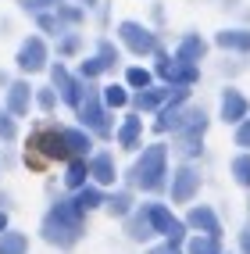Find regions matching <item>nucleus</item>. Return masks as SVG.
<instances>
[{"label":"nucleus","mask_w":250,"mask_h":254,"mask_svg":"<svg viewBox=\"0 0 250 254\" xmlns=\"http://www.w3.org/2000/svg\"><path fill=\"white\" fill-rule=\"evenodd\" d=\"M40 233H43L47 244H54V247H61V251H72V247L79 244V236L86 233V215H82L72 200H54L50 211L43 215Z\"/></svg>","instance_id":"nucleus-1"},{"label":"nucleus","mask_w":250,"mask_h":254,"mask_svg":"<svg viewBox=\"0 0 250 254\" xmlns=\"http://www.w3.org/2000/svg\"><path fill=\"white\" fill-rule=\"evenodd\" d=\"M164 183H168V143H150L140 161L129 168V176H125V186H140V190L147 193H157L164 190Z\"/></svg>","instance_id":"nucleus-2"},{"label":"nucleus","mask_w":250,"mask_h":254,"mask_svg":"<svg viewBox=\"0 0 250 254\" xmlns=\"http://www.w3.org/2000/svg\"><path fill=\"white\" fill-rule=\"evenodd\" d=\"M150 75H157L168 90H190V86H197L200 68L197 64H186V61H175L172 54H164V47H157L154 50V72Z\"/></svg>","instance_id":"nucleus-3"},{"label":"nucleus","mask_w":250,"mask_h":254,"mask_svg":"<svg viewBox=\"0 0 250 254\" xmlns=\"http://www.w3.org/2000/svg\"><path fill=\"white\" fill-rule=\"evenodd\" d=\"M75 115H79L82 132H90V136H100V140L114 136V118H111V111L104 108V100H100L97 90H86V97H82V104L75 108Z\"/></svg>","instance_id":"nucleus-4"},{"label":"nucleus","mask_w":250,"mask_h":254,"mask_svg":"<svg viewBox=\"0 0 250 254\" xmlns=\"http://www.w3.org/2000/svg\"><path fill=\"white\" fill-rule=\"evenodd\" d=\"M64 126H36L29 136V154H43V161H68V150H64Z\"/></svg>","instance_id":"nucleus-5"},{"label":"nucleus","mask_w":250,"mask_h":254,"mask_svg":"<svg viewBox=\"0 0 250 254\" xmlns=\"http://www.w3.org/2000/svg\"><path fill=\"white\" fill-rule=\"evenodd\" d=\"M50 90H54L57 100H61V104H68V108H79L82 97H86L82 79H79L75 72L64 68V61H54V64H50Z\"/></svg>","instance_id":"nucleus-6"},{"label":"nucleus","mask_w":250,"mask_h":254,"mask_svg":"<svg viewBox=\"0 0 250 254\" xmlns=\"http://www.w3.org/2000/svg\"><path fill=\"white\" fill-rule=\"evenodd\" d=\"M118 43L129 50V54H136V58H147V54H154V50L161 47L157 32H150L140 22H122L118 25Z\"/></svg>","instance_id":"nucleus-7"},{"label":"nucleus","mask_w":250,"mask_h":254,"mask_svg":"<svg viewBox=\"0 0 250 254\" xmlns=\"http://www.w3.org/2000/svg\"><path fill=\"white\" fill-rule=\"evenodd\" d=\"M143 208H147V222H150V229H154V236H168L172 244H182V236H186V222H179L168 204L150 200V204H143Z\"/></svg>","instance_id":"nucleus-8"},{"label":"nucleus","mask_w":250,"mask_h":254,"mask_svg":"<svg viewBox=\"0 0 250 254\" xmlns=\"http://www.w3.org/2000/svg\"><path fill=\"white\" fill-rule=\"evenodd\" d=\"M14 64H18L22 72H43L47 64H50V47H47V40H43V36L22 40L18 54H14Z\"/></svg>","instance_id":"nucleus-9"},{"label":"nucleus","mask_w":250,"mask_h":254,"mask_svg":"<svg viewBox=\"0 0 250 254\" xmlns=\"http://www.w3.org/2000/svg\"><path fill=\"white\" fill-rule=\"evenodd\" d=\"M168 190H172V200H175V204H186V200H193L197 190H200V168L190 165V161H182V165L175 168Z\"/></svg>","instance_id":"nucleus-10"},{"label":"nucleus","mask_w":250,"mask_h":254,"mask_svg":"<svg viewBox=\"0 0 250 254\" xmlns=\"http://www.w3.org/2000/svg\"><path fill=\"white\" fill-rule=\"evenodd\" d=\"M29 108H32V86L25 79H14V82H7V97H4V111L18 122V118H25L29 115Z\"/></svg>","instance_id":"nucleus-11"},{"label":"nucleus","mask_w":250,"mask_h":254,"mask_svg":"<svg viewBox=\"0 0 250 254\" xmlns=\"http://www.w3.org/2000/svg\"><path fill=\"white\" fill-rule=\"evenodd\" d=\"M222 122H229V126H240L243 118L250 115V100H247V93L243 90H236V86H225L222 90Z\"/></svg>","instance_id":"nucleus-12"},{"label":"nucleus","mask_w":250,"mask_h":254,"mask_svg":"<svg viewBox=\"0 0 250 254\" xmlns=\"http://www.w3.org/2000/svg\"><path fill=\"white\" fill-rule=\"evenodd\" d=\"M186 226L197 229V233H204V236L222 240V222H218V215H214V208H207V204L190 208V211H186Z\"/></svg>","instance_id":"nucleus-13"},{"label":"nucleus","mask_w":250,"mask_h":254,"mask_svg":"<svg viewBox=\"0 0 250 254\" xmlns=\"http://www.w3.org/2000/svg\"><path fill=\"white\" fill-rule=\"evenodd\" d=\"M86 168H90V179L100 186V190H107V186L118 179V172H114V158L107 154V150H100V154H93L90 161H86Z\"/></svg>","instance_id":"nucleus-14"},{"label":"nucleus","mask_w":250,"mask_h":254,"mask_svg":"<svg viewBox=\"0 0 250 254\" xmlns=\"http://www.w3.org/2000/svg\"><path fill=\"white\" fill-rule=\"evenodd\" d=\"M214 47L229 54H250V29H222L214 32Z\"/></svg>","instance_id":"nucleus-15"},{"label":"nucleus","mask_w":250,"mask_h":254,"mask_svg":"<svg viewBox=\"0 0 250 254\" xmlns=\"http://www.w3.org/2000/svg\"><path fill=\"white\" fill-rule=\"evenodd\" d=\"M172 97V90L168 86H147V90H140V93H132V100H129V104L132 108H136V111H161L164 108V100H168Z\"/></svg>","instance_id":"nucleus-16"},{"label":"nucleus","mask_w":250,"mask_h":254,"mask_svg":"<svg viewBox=\"0 0 250 254\" xmlns=\"http://www.w3.org/2000/svg\"><path fill=\"white\" fill-rule=\"evenodd\" d=\"M207 54V40L200 32H186L179 40V50H175V61H186V64H200V58Z\"/></svg>","instance_id":"nucleus-17"},{"label":"nucleus","mask_w":250,"mask_h":254,"mask_svg":"<svg viewBox=\"0 0 250 254\" xmlns=\"http://www.w3.org/2000/svg\"><path fill=\"white\" fill-rule=\"evenodd\" d=\"M61 136H64L68 161H72V158H90V154H93V136H90V132H82V129H64Z\"/></svg>","instance_id":"nucleus-18"},{"label":"nucleus","mask_w":250,"mask_h":254,"mask_svg":"<svg viewBox=\"0 0 250 254\" xmlns=\"http://www.w3.org/2000/svg\"><path fill=\"white\" fill-rule=\"evenodd\" d=\"M118 143H122V150H140V143H143V122H140V115H129L125 122L118 126Z\"/></svg>","instance_id":"nucleus-19"},{"label":"nucleus","mask_w":250,"mask_h":254,"mask_svg":"<svg viewBox=\"0 0 250 254\" xmlns=\"http://www.w3.org/2000/svg\"><path fill=\"white\" fill-rule=\"evenodd\" d=\"M125 233H129V240H136V244L154 240V229H150V222H147V208L132 211V218L125 222Z\"/></svg>","instance_id":"nucleus-20"},{"label":"nucleus","mask_w":250,"mask_h":254,"mask_svg":"<svg viewBox=\"0 0 250 254\" xmlns=\"http://www.w3.org/2000/svg\"><path fill=\"white\" fill-rule=\"evenodd\" d=\"M104 200H107V193L100 190V186H97V190H93V186H82V190H75L72 204H75V208H79L82 215H90L93 208H100V204H104Z\"/></svg>","instance_id":"nucleus-21"},{"label":"nucleus","mask_w":250,"mask_h":254,"mask_svg":"<svg viewBox=\"0 0 250 254\" xmlns=\"http://www.w3.org/2000/svg\"><path fill=\"white\" fill-rule=\"evenodd\" d=\"M93 58L100 61L104 72H114L122 64V50H118V43H111V40H97V54Z\"/></svg>","instance_id":"nucleus-22"},{"label":"nucleus","mask_w":250,"mask_h":254,"mask_svg":"<svg viewBox=\"0 0 250 254\" xmlns=\"http://www.w3.org/2000/svg\"><path fill=\"white\" fill-rule=\"evenodd\" d=\"M54 18L61 22V29H64V32H68V25H72V29H79L82 22H86V11H82L79 4H68V0H64V4H57V7H54Z\"/></svg>","instance_id":"nucleus-23"},{"label":"nucleus","mask_w":250,"mask_h":254,"mask_svg":"<svg viewBox=\"0 0 250 254\" xmlns=\"http://www.w3.org/2000/svg\"><path fill=\"white\" fill-rule=\"evenodd\" d=\"M86 179H90L86 161H82V158H72L68 168H64V186H68V190L75 193V190H82V186H86Z\"/></svg>","instance_id":"nucleus-24"},{"label":"nucleus","mask_w":250,"mask_h":254,"mask_svg":"<svg viewBox=\"0 0 250 254\" xmlns=\"http://www.w3.org/2000/svg\"><path fill=\"white\" fill-rule=\"evenodd\" d=\"M175 150L186 161L200 158V150H204V136H193V132H175Z\"/></svg>","instance_id":"nucleus-25"},{"label":"nucleus","mask_w":250,"mask_h":254,"mask_svg":"<svg viewBox=\"0 0 250 254\" xmlns=\"http://www.w3.org/2000/svg\"><path fill=\"white\" fill-rule=\"evenodd\" d=\"M0 254H29V236L18 233V229L0 233Z\"/></svg>","instance_id":"nucleus-26"},{"label":"nucleus","mask_w":250,"mask_h":254,"mask_svg":"<svg viewBox=\"0 0 250 254\" xmlns=\"http://www.w3.org/2000/svg\"><path fill=\"white\" fill-rule=\"evenodd\" d=\"M32 25H36V36H43V40H50V36H61V22L54 18V11H40L36 18H32Z\"/></svg>","instance_id":"nucleus-27"},{"label":"nucleus","mask_w":250,"mask_h":254,"mask_svg":"<svg viewBox=\"0 0 250 254\" xmlns=\"http://www.w3.org/2000/svg\"><path fill=\"white\" fill-rule=\"evenodd\" d=\"M147 86H154V75H150L147 68H140V64H132V68L125 72V90L140 93V90H147Z\"/></svg>","instance_id":"nucleus-28"},{"label":"nucleus","mask_w":250,"mask_h":254,"mask_svg":"<svg viewBox=\"0 0 250 254\" xmlns=\"http://www.w3.org/2000/svg\"><path fill=\"white\" fill-rule=\"evenodd\" d=\"M57 58H75L79 54V50H82V36H79V32L72 29V32H61V36H57Z\"/></svg>","instance_id":"nucleus-29"},{"label":"nucleus","mask_w":250,"mask_h":254,"mask_svg":"<svg viewBox=\"0 0 250 254\" xmlns=\"http://www.w3.org/2000/svg\"><path fill=\"white\" fill-rule=\"evenodd\" d=\"M100 100H104V108H107V111L125 108V104H129V90L122 86V82H111V86H104V97H100Z\"/></svg>","instance_id":"nucleus-30"},{"label":"nucleus","mask_w":250,"mask_h":254,"mask_svg":"<svg viewBox=\"0 0 250 254\" xmlns=\"http://www.w3.org/2000/svg\"><path fill=\"white\" fill-rule=\"evenodd\" d=\"M232 179L250 190V154H243V150H240L236 158H232Z\"/></svg>","instance_id":"nucleus-31"},{"label":"nucleus","mask_w":250,"mask_h":254,"mask_svg":"<svg viewBox=\"0 0 250 254\" xmlns=\"http://www.w3.org/2000/svg\"><path fill=\"white\" fill-rule=\"evenodd\" d=\"M104 204H107V211H111L114 218H125V215H129V208H132V197H129V190H122V193L107 197Z\"/></svg>","instance_id":"nucleus-32"},{"label":"nucleus","mask_w":250,"mask_h":254,"mask_svg":"<svg viewBox=\"0 0 250 254\" xmlns=\"http://www.w3.org/2000/svg\"><path fill=\"white\" fill-rule=\"evenodd\" d=\"M186 251H190V254H222L214 236H193V240L186 244Z\"/></svg>","instance_id":"nucleus-33"},{"label":"nucleus","mask_w":250,"mask_h":254,"mask_svg":"<svg viewBox=\"0 0 250 254\" xmlns=\"http://www.w3.org/2000/svg\"><path fill=\"white\" fill-rule=\"evenodd\" d=\"M22 11H29V14H40V11H54L57 4H64V0H14Z\"/></svg>","instance_id":"nucleus-34"},{"label":"nucleus","mask_w":250,"mask_h":254,"mask_svg":"<svg viewBox=\"0 0 250 254\" xmlns=\"http://www.w3.org/2000/svg\"><path fill=\"white\" fill-rule=\"evenodd\" d=\"M32 100L43 108V111H50V108H57V93L50 90V86H40V90H32Z\"/></svg>","instance_id":"nucleus-35"},{"label":"nucleus","mask_w":250,"mask_h":254,"mask_svg":"<svg viewBox=\"0 0 250 254\" xmlns=\"http://www.w3.org/2000/svg\"><path fill=\"white\" fill-rule=\"evenodd\" d=\"M232 136H236V147L243 150V154H250V115L236 126V132H232Z\"/></svg>","instance_id":"nucleus-36"},{"label":"nucleus","mask_w":250,"mask_h":254,"mask_svg":"<svg viewBox=\"0 0 250 254\" xmlns=\"http://www.w3.org/2000/svg\"><path fill=\"white\" fill-rule=\"evenodd\" d=\"M18 136V126H14V118L0 108V140H14Z\"/></svg>","instance_id":"nucleus-37"},{"label":"nucleus","mask_w":250,"mask_h":254,"mask_svg":"<svg viewBox=\"0 0 250 254\" xmlns=\"http://www.w3.org/2000/svg\"><path fill=\"white\" fill-rule=\"evenodd\" d=\"M79 79H97V75H104V68H100V61L97 58H86V61H82L79 64V72H75Z\"/></svg>","instance_id":"nucleus-38"},{"label":"nucleus","mask_w":250,"mask_h":254,"mask_svg":"<svg viewBox=\"0 0 250 254\" xmlns=\"http://www.w3.org/2000/svg\"><path fill=\"white\" fill-rule=\"evenodd\" d=\"M147 254H182V244H172L168 240V244H161V247H150Z\"/></svg>","instance_id":"nucleus-39"},{"label":"nucleus","mask_w":250,"mask_h":254,"mask_svg":"<svg viewBox=\"0 0 250 254\" xmlns=\"http://www.w3.org/2000/svg\"><path fill=\"white\" fill-rule=\"evenodd\" d=\"M240 251H243V254H250V229H243V233H240Z\"/></svg>","instance_id":"nucleus-40"},{"label":"nucleus","mask_w":250,"mask_h":254,"mask_svg":"<svg viewBox=\"0 0 250 254\" xmlns=\"http://www.w3.org/2000/svg\"><path fill=\"white\" fill-rule=\"evenodd\" d=\"M150 18H157V25H161V22H164V7H161V4H154V11H150Z\"/></svg>","instance_id":"nucleus-41"},{"label":"nucleus","mask_w":250,"mask_h":254,"mask_svg":"<svg viewBox=\"0 0 250 254\" xmlns=\"http://www.w3.org/2000/svg\"><path fill=\"white\" fill-rule=\"evenodd\" d=\"M75 4H79L82 11H90V7H97V4H100V0H75Z\"/></svg>","instance_id":"nucleus-42"},{"label":"nucleus","mask_w":250,"mask_h":254,"mask_svg":"<svg viewBox=\"0 0 250 254\" xmlns=\"http://www.w3.org/2000/svg\"><path fill=\"white\" fill-rule=\"evenodd\" d=\"M0 233H7V211H0Z\"/></svg>","instance_id":"nucleus-43"},{"label":"nucleus","mask_w":250,"mask_h":254,"mask_svg":"<svg viewBox=\"0 0 250 254\" xmlns=\"http://www.w3.org/2000/svg\"><path fill=\"white\" fill-rule=\"evenodd\" d=\"M236 4H240V0H225V7H236Z\"/></svg>","instance_id":"nucleus-44"}]
</instances>
